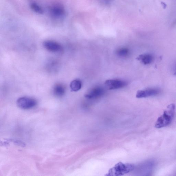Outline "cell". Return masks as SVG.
Masks as SVG:
<instances>
[{"mask_svg": "<svg viewBox=\"0 0 176 176\" xmlns=\"http://www.w3.org/2000/svg\"><path fill=\"white\" fill-rule=\"evenodd\" d=\"M159 89L156 88H150L144 90H140L137 92L136 97L137 98H146L155 96L160 93Z\"/></svg>", "mask_w": 176, "mask_h": 176, "instance_id": "cell-7", "label": "cell"}, {"mask_svg": "<svg viewBox=\"0 0 176 176\" xmlns=\"http://www.w3.org/2000/svg\"><path fill=\"white\" fill-rule=\"evenodd\" d=\"M50 12L52 16L56 18L63 17L65 14V11L63 7L59 5L53 6L50 9Z\"/></svg>", "mask_w": 176, "mask_h": 176, "instance_id": "cell-8", "label": "cell"}, {"mask_svg": "<svg viewBox=\"0 0 176 176\" xmlns=\"http://www.w3.org/2000/svg\"><path fill=\"white\" fill-rule=\"evenodd\" d=\"M127 84L126 81L119 79L108 80H106L105 83L106 87L110 90L123 88Z\"/></svg>", "mask_w": 176, "mask_h": 176, "instance_id": "cell-4", "label": "cell"}, {"mask_svg": "<svg viewBox=\"0 0 176 176\" xmlns=\"http://www.w3.org/2000/svg\"><path fill=\"white\" fill-rule=\"evenodd\" d=\"M31 7L32 10L38 14H43V10L41 7L39 6L37 4L35 3H33L31 6Z\"/></svg>", "mask_w": 176, "mask_h": 176, "instance_id": "cell-13", "label": "cell"}, {"mask_svg": "<svg viewBox=\"0 0 176 176\" xmlns=\"http://www.w3.org/2000/svg\"><path fill=\"white\" fill-rule=\"evenodd\" d=\"M10 141L13 142L14 144H16V145L21 146L22 147H25V144L24 143L21 141H17V140H16V141H14V140L12 141V140H11Z\"/></svg>", "mask_w": 176, "mask_h": 176, "instance_id": "cell-14", "label": "cell"}, {"mask_svg": "<svg viewBox=\"0 0 176 176\" xmlns=\"http://www.w3.org/2000/svg\"><path fill=\"white\" fill-rule=\"evenodd\" d=\"M136 59L141 62L143 64L147 65L150 64L153 61V57L150 54H145L139 55Z\"/></svg>", "mask_w": 176, "mask_h": 176, "instance_id": "cell-10", "label": "cell"}, {"mask_svg": "<svg viewBox=\"0 0 176 176\" xmlns=\"http://www.w3.org/2000/svg\"><path fill=\"white\" fill-rule=\"evenodd\" d=\"M174 104L169 105L167 109L164 111L163 114L158 118L155 127L160 128L167 126L171 123L174 117L175 109Z\"/></svg>", "mask_w": 176, "mask_h": 176, "instance_id": "cell-1", "label": "cell"}, {"mask_svg": "<svg viewBox=\"0 0 176 176\" xmlns=\"http://www.w3.org/2000/svg\"><path fill=\"white\" fill-rule=\"evenodd\" d=\"M82 86V82L79 79L73 80L70 84V88L71 90L75 92L79 91L81 88Z\"/></svg>", "mask_w": 176, "mask_h": 176, "instance_id": "cell-11", "label": "cell"}, {"mask_svg": "<svg viewBox=\"0 0 176 176\" xmlns=\"http://www.w3.org/2000/svg\"><path fill=\"white\" fill-rule=\"evenodd\" d=\"M19 108L24 109H31L37 105V101L34 98L27 97H20L17 101Z\"/></svg>", "mask_w": 176, "mask_h": 176, "instance_id": "cell-3", "label": "cell"}, {"mask_svg": "<svg viewBox=\"0 0 176 176\" xmlns=\"http://www.w3.org/2000/svg\"><path fill=\"white\" fill-rule=\"evenodd\" d=\"M66 88L64 85L61 83L55 85L53 89V93L57 97H62L65 94Z\"/></svg>", "mask_w": 176, "mask_h": 176, "instance_id": "cell-9", "label": "cell"}, {"mask_svg": "<svg viewBox=\"0 0 176 176\" xmlns=\"http://www.w3.org/2000/svg\"><path fill=\"white\" fill-rule=\"evenodd\" d=\"M105 92L104 88L100 86H96L92 88L85 95V97L88 99L92 100L99 98Z\"/></svg>", "mask_w": 176, "mask_h": 176, "instance_id": "cell-6", "label": "cell"}, {"mask_svg": "<svg viewBox=\"0 0 176 176\" xmlns=\"http://www.w3.org/2000/svg\"><path fill=\"white\" fill-rule=\"evenodd\" d=\"M135 166L132 164H124L120 162L110 169L107 176H121L128 174L135 169Z\"/></svg>", "mask_w": 176, "mask_h": 176, "instance_id": "cell-2", "label": "cell"}, {"mask_svg": "<svg viewBox=\"0 0 176 176\" xmlns=\"http://www.w3.org/2000/svg\"><path fill=\"white\" fill-rule=\"evenodd\" d=\"M129 49L125 47L119 48L116 51V55L121 58L127 57L129 54Z\"/></svg>", "mask_w": 176, "mask_h": 176, "instance_id": "cell-12", "label": "cell"}, {"mask_svg": "<svg viewBox=\"0 0 176 176\" xmlns=\"http://www.w3.org/2000/svg\"><path fill=\"white\" fill-rule=\"evenodd\" d=\"M44 48L48 51L52 52H60L63 47L61 45L56 42L52 40H47L44 42Z\"/></svg>", "mask_w": 176, "mask_h": 176, "instance_id": "cell-5", "label": "cell"}]
</instances>
